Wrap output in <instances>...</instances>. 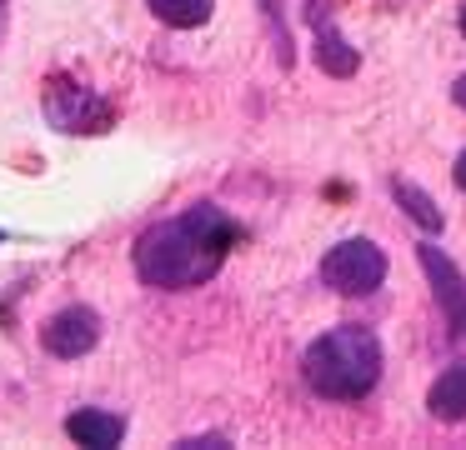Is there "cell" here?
I'll list each match as a JSON object with an SVG mask.
<instances>
[{"label": "cell", "instance_id": "cell-1", "mask_svg": "<svg viewBox=\"0 0 466 450\" xmlns=\"http://www.w3.org/2000/svg\"><path fill=\"white\" fill-rule=\"evenodd\" d=\"M236 240V225L221 205L201 200L186 215H171L136 240V275L156 290H191L206 285L226 265V250Z\"/></svg>", "mask_w": 466, "mask_h": 450}, {"label": "cell", "instance_id": "cell-2", "mask_svg": "<svg viewBox=\"0 0 466 450\" xmlns=\"http://www.w3.org/2000/svg\"><path fill=\"white\" fill-rule=\"evenodd\" d=\"M301 375L326 400H361L381 380V345L366 325H336L306 345Z\"/></svg>", "mask_w": 466, "mask_h": 450}, {"label": "cell", "instance_id": "cell-3", "mask_svg": "<svg viewBox=\"0 0 466 450\" xmlns=\"http://www.w3.org/2000/svg\"><path fill=\"white\" fill-rule=\"evenodd\" d=\"M321 280L336 290V295H371L386 280V255L376 240H341V245L326 250L321 260Z\"/></svg>", "mask_w": 466, "mask_h": 450}, {"label": "cell", "instance_id": "cell-4", "mask_svg": "<svg viewBox=\"0 0 466 450\" xmlns=\"http://www.w3.org/2000/svg\"><path fill=\"white\" fill-rule=\"evenodd\" d=\"M46 115H51L56 130H71V135H86V130H106V125H111L106 100H96L86 85L61 80V75L46 85Z\"/></svg>", "mask_w": 466, "mask_h": 450}, {"label": "cell", "instance_id": "cell-5", "mask_svg": "<svg viewBox=\"0 0 466 450\" xmlns=\"http://www.w3.org/2000/svg\"><path fill=\"white\" fill-rule=\"evenodd\" d=\"M96 340H101V315L86 310V305H66L41 325V345L51 350L56 360L86 355V350H96Z\"/></svg>", "mask_w": 466, "mask_h": 450}, {"label": "cell", "instance_id": "cell-6", "mask_svg": "<svg viewBox=\"0 0 466 450\" xmlns=\"http://www.w3.org/2000/svg\"><path fill=\"white\" fill-rule=\"evenodd\" d=\"M416 260H421V270H426V285H431V295H436V305L446 310V320H451V330L456 335H466V280L456 275V265L441 255L436 245H416Z\"/></svg>", "mask_w": 466, "mask_h": 450}, {"label": "cell", "instance_id": "cell-7", "mask_svg": "<svg viewBox=\"0 0 466 450\" xmlns=\"http://www.w3.org/2000/svg\"><path fill=\"white\" fill-rule=\"evenodd\" d=\"M426 410L436 420H466V360H451V365L436 375V385L426 390Z\"/></svg>", "mask_w": 466, "mask_h": 450}, {"label": "cell", "instance_id": "cell-8", "mask_svg": "<svg viewBox=\"0 0 466 450\" xmlns=\"http://www.w3.org/2000/svg\"><path fill=\"white\" fill-rule=\"evenodd\" d=\"M66 435L76 440V445H121L126 440V420L121 415H106V410H96V405H86V410H76V415H66Z\"/></svg>", "mask_w": 466, "mask_h": 450}, {"label": "cell", "instance_id": "cell-9", "mask_svg": "<svg viewBox=\"0 0 466 450\" xmlns=\"http://www.w3.org/2000/svg\"><path fill=\"white\" fill-rule=\"evenodd\" d=\"M311 25H316V35H321V45H316V60H321L331 75H351V70H356V55H351V50H341V35L331 30V15H326L321 5L311 10Z\"/></svg>", "mask_w": 466, "mask_h": 450}, {"label": "cell", "instance_id": "cell-10", "mask_svg": "<svg viewBox=\"0 0 466 450\" xmlns=\"http://www.w3.org/2000/svg\"><path fill=\"white\" fill-rule=\"evenodd\" d=\"M151 5V15L161 20V25H176V30H191V25H206L216 10V0H146Z\"/></svg>", "mask_w": 466, "mask_h": 450}, {"label": "cell", "instance_id": "cell-11", "mask_svg": "<svg viewBox=\"0 0 466 450\" xmlns=\"http://www.w3.org/2000/svg\"><path fill=\"white\" fill-rule=\"evenodd\" d=\"M396 200H401L406 205V215L416 220V225H426L436 235V230H441V210L431 205V195H421V190L416 185H406V180H396Z\"/></svg>", "mask_w": 466, "mask_h": 450}, {"label": "cell", "instance_id": "cell-12", "mask_svg": "<svg viewBox=\"0 0 466 450\" xmlns=\"http://www.w3.org/2000/svg\"><path fill=\"white\" fill-rule=\"evenodd\" d=\"M456 185L466 190V150H461V155H456Z\"/></svg>", "mask_w": 466, "mask_h": 450}, {"label": "cell", "instance_id": "cell-13", "mask_svg": "<svg viewBox=\"0 0 466 450\" xmlns=\"http://www.w3.org/2000/svg\"><path fill=\"white\" fill-rule=\"evenodd\" d=\"M451 95H456V105H461V110H466V75H461V80H456V90H451Z\"/></svg>", "mask_w": 466, "mask_h": 450}, {"label": "cell", "instance_id": "cell-14", "mask_svg": "<svg viewBox=\"0 0 466 450\" xmlns=\"http://www.w3.org/2000/svg\"><path fill=\"white\" fill-rule=\"evenodd\" d=\"M461 35H466V10H461Z\"/></svg>", "mask_w": 466, "mask_h": 450}, {"label": "cell", "instance_id": "cell-15", "mask_svg": "<svg viewBox=\"0 0 466 450\" xmlns=\"http://www.w3.org/2000/svg\"><path fill=\"white\" fill-rule=\"evenodd\" d=\"M0 240H5V230H0Z\"/></svg>", "mask_w": 466, "mask_h": 450}]
</instances>
